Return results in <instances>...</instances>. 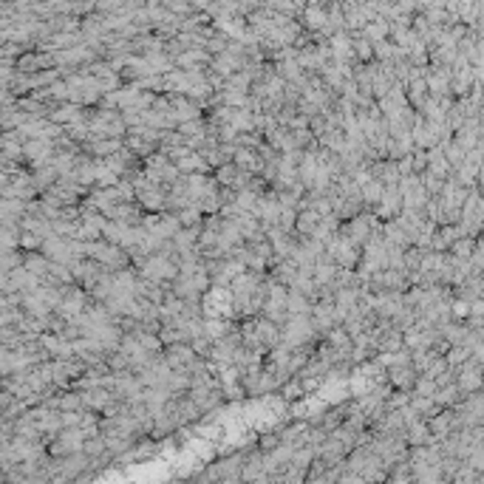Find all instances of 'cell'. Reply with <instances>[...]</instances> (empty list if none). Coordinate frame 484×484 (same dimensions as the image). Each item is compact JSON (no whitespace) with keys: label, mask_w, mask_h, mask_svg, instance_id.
Returning <instances> with one entry per match:
<instances>
[{"label":"cell","mask_w":484,"mask_h":484,"mask_svg":"<svg viewBox=\"0 0 484 484\" xmlns=\"http://www.w3.org/2000/svg\"><path fill=\"white\" fill-rule=\"evenodd\" d=\"M88 125L94 139H125L128 136V125L122 122V111H105V108H91L88 111Z\"/></svg>","instance_id":"6da1fadb"},{"label":"cell","mask_w":484,"mask_h":484,"mask_svg":"<svg viewBox=\"0 0 484 484\" xmlns=\"http://www.w3.org/2000/svg\"><path fill=\"white\" fill-rule=\"evenodd\" d=\"M411 445H422V442H428L431 439V431L425 428V425H419V422H414L411 428H408V436H405Z\"/></svg>","instance_id":"cb8c5ba5"},{"label":"cell","mask_w":484,"mask_h":484,"mask_svg":"<svg viewBox=\"0 0 484 484\" xmlns=\"http://www.w3.org/2000/svg\"><path fill=\"white\" fill-rule=\"evenodd\" d=\"M94 260H99V263H102L105 269H111V272H122V269H131V266H133L131 255H128L122 246H114V243H105V241L97 243Z\"/></svg>","instance_id":"8992f818"},{"label":"cell","mask_w":484,"mask_h":484,"mask_svg":"<svg viewBox=\"0 0 484 484\" xmlns=\"http://www.w3.org/2000/svg\"><path fill=\"white\" fill-rule=\"evenodd\" d=\"M377 227H380V219H377L371 210H365V213H363V216H357L354 221L343 224V236L354 243L357 249H365V243L371 241V236H374V230H377Z\"/></svg>","instance_id":"5b68a950"},{"label":"cell","mask_w":484,"mask_h":484,"mask_svg":"<svg viewBox=\"0 0 484 484\" xmlns=\"http://www.w3.org/2000/svg\"><path fill=\"white\" fill-rule=\"evenodd\" d=\"M329 45H331V57H334L337 62H354V65H357V57H354V37H351L348 31L334 34V37L329 40Z\"/></svg>","instance_id":"4fadbf2b"},{"label":"cell","mask_w":484,"mask_h":484,"mask_svg":"<svg viewBox=\"0 0 484 484\" xmlns=\"http://www.w3.org/2000/svg\"><path fill=\"white\" fill-rule=\"evenodd\" d=\"M213 176H216V182H219L221 187H236V182H238L241 170H238V165H236V162H230V165L219 167V170H216Z\"/></svg>","instance_id":"7402d4cb"},{"label":"cell","mask_w":484,"mask_h":484,"mask_svg":"<svg viewBox=\"0 0 484 484\" xmlns=\"http://www.w3.org/2000/svg\"><path fill=\"white\" fill-rule=\"evenodd\" d=\"M317 340H323L312 323V314H297V317H289L286 326H283V340L280 346L289 348V351H297V348H306V346H317Z\"/></svg>","instance_id":"7a4b0ae2"},{"label":"cell","mask_w":484,"mask_h":484,"mask_svg":"<svg viewBox=\"0 0 484 484\" xmlns=\"http://www.w3.org/2000/svg\"><path fill=\"white\" fill-rule=\"evenodd\" d=\"M453 314L465 317V314H471V306H468V303H453Z\"/></svg>","instance_id":"4316f807"},{"label":"cell","mask_w":484,"mask_h":484,"mask_svg":"<svg viewBox=\"0 0 484 484\" xmlns=\"http://www.w3.org/2000/svg\"><path fill=\"white\" fill-rule=\"evenodd\" d=\"M323 219H320V213L317 210H300V216H297V227H295V236L297 238H312V233L317 230V224H320Z\"/></svg>","instance_id":"2e32d148"},{"label":"cell","mask_w":484,"mask_h":484,"mask_svg":"<svg viewBox=\"0 0 484 484\" xmlns=\"http://www.w3.org/2000/svg\"><path fill=\"white\" fill-rule=\"evenodd\" d=\"M351 37H354V57H357V62L371 65L374 62V43H368L363 34H351Z\"/></svg>","instance_id":"d6986e66"},{"label":"cell","mask_w":484,"mask_h":484,"mask_svg":"<svg viewBox=\"0 0 484 484\" xmlns=\"http://www.w3.org/2000/svg\"><path fill=\"white\" fill-rule=\"evenodd\" d=\"M88 111L91 108H82V105H74V102H65V105H57L51 111V122L54 125H62V128H71V125H79V122H88Z\"/></svg>","instance_id":"9c48e42d"},{"label":"cell","mask_w":484,"mask_h":484,"mask_svg":"<svg viewBox=\"0 0 484 484\" xmlns=\"http://www.w3.org/2000/svg\"><path fill=\"white\" fill-rule=\"evenodd\" d=\"M451 249H453V258H456V260H465V258H471V255H473L476 241H473V238H459V241L453 243Z\"/></svg>","instance_id":"603a6c76"},{"label":"cell","mask_w":484,"mask_h":484,"mask_svg":"<svg viewBox=\"0 0 484 484\" xmlns=\"http://www.w3.org/2000/svg\"><path fill=\"white\" fill-rule=\"evenodd\" d=\"M23 266L31 275H37V277H48V272H51V260L43 252H26V263Z\"/></svg>","instance_id":"ac0fdd59"},{"label":"cell","mask_w":484,"mask_h":484,"mask_svg":"<svg viewBox=\"0 0 484 484\" xmlns=\"http://www.w3.org/2000/svg\"><path fill=\"white\" fill-rule=\"evenodd\" d=\"M243 65H246V57H238V54H233V51H224V54L213 57V62H210V68H213L219 77H224V79H230V77H236L238 71H243Z\"/></svg>","instance_id":"8fae6325"},{"label":"cell","mask_w":484,"mask_h":484,"mask_svg":"<svg viewBox=\"0 0 484 484\" xmlns=\"http://www.w3.org/2000/svg\"><path fill=\"white\" fill-rule=\"evenodd\" d=\"M388 383L397 385L400 391H408L417 385V368L414 365H402V368H388Z\"/></svg>","instance_id":"9a60e30c"},{"label":"cell","mask_w":484,"mask_h":484,"mask_svg":"<svg viewBox=\"0 0 484 484\" xmlns=\"http://www.w3.org/2000/svg\"><path fill=\"white\" fill-rule=\"evenodd\" d=\"M179 216V221H182V227L185 230H196V227H204V221H207V216L193 204V207H187V210H182V213H176Z\"/></svg>","instance_id":"44dd1931"},{"label":"cell","mask_w":484,"mask_h":484,"mask_svg":"<svg viewBox=\"0 0 484 484\" xmlns=\"http://www.w3.org/2000/svg\"><path fill=\"white\" fill-rule=\"evenodd\" d=\"M43 238H37V236H31V233H23V238H20V252H43Z\"/></svg>","instance_id":"d4e9b609"},{"label":"cell","mask_w":484,"mask_h":484,"mask_svg":"<svg viewBox=\"0 0 484 484\" xmlns=\"http://www.w3.org/2000/svg\"><path fill=\"white\" fill-rule=\"evenodd\" d=\"M43 255L51 263H62V266H74L79 260L74 255V249H71V241L68 238H60V236H54V238H48V241L43 243Z\"/></svg>","instance_id":"52a82bcc"},{"label":"cell","mask_w":484,"mask_h":484,"mask_svg":"<svg viewBox=\"0 0 484 484\" xmlns=\"http://www.w3.org/2000/svg\"><path fill=\"white\" fill-rule=\"evenodd\" d=\"M312 309H314V303H312L306 295H300L297 289H289V303H286V312H289V317H297V314H312Z\"/></svg>","instance_id":"e0dca14e"},{"label":"cell","mask_w":484,"mask_h":484,"mask_svg":"<svg viewBox=\"0 0 484 484\" xmlns=\"http://www.w3.org/2000/svg\"><path fill=\"white\" fill-rule=\"evenodd\" d=\"M116 402V397L111 394V391H105V388H94V391H85L82 394V411H102L105 414V408H111Z\"/></svg>","instance_id":"5bb4252c"},{"label":"cell","mask_w":484,"mask_h":484,"mask_svg":"<svg viewBox=\"0 0 484 484\" xmlns=\"http://www.w3.org/2000/svg\"><path fill=\"white\" fill-rule=\"evenodd\" d=\"M300 23L312 34H323L329 26V3H309L300 14Z\"/></svg>","instance_id":"ba28073f"},{"label":"cell","mask_w":484,"mask_h":484,"mask_svg":"<svg viewBox=\"0 0 484 484\" xmlns=\"http://www.w3.org/2000/svg\"><path fill=\"white\" fill-rule=\"evenodd\" d=\"M255 329H258V337H260V346L266 348V354H269L272 348L280 346L283 329H280L277 323H272V320H266V317H255Z\"/></svg>","instance_id":"7c38bea8"},{"label":"cell","mask_w":484,"mask_h":484,"mask_svg":"<svg viewBox=\"0 0 484 484\" xmlns=\"http://www.w3.org/2000/svg\"><path fill=\"white\" fill-rule=\"evenodd\" d=\"M167 165H170V159H167L165 153H153V156L145 159V167H150V170H162V167H167Z\"/></svg>","instance_id":"484cf974"},{"label":"cell","mask_w":484,"mask_h":484,"mask_svg":"<svg viewBox=\"0 0 484 484\" xmlns=\"http://www.w3.org/2000/svg\"><path fill=\"white\" fill-rule=\"evenodd\" d=\"M326 255H329L340 269H357L360 260H363V249H357L354 243L348 241V238L343 236V230L326 243Z\"/></svg>","instance_id":"277c9868"},{"label":"cell","mask_w":484,"mask_h":484,"mask_svg":"<svg viewBox=\"0 0 484 484\" xmlns=\"http://www.w3.org/2000/svg\"><path fill=\"white\" fill-rule=\"evenodd\" d=\"M139 277L150 280V283H162V286H170L176 277H179V263L167 255H150L139 269Z\"/></svg>","instance_id":"3957f363"},{"label":"cell","mask_w":484,"mask_h":484,"mask_svg":"<svg viewBox=\"0 0 484 484\" xmlns=\"http://www.w3.org/2000/svg\"><path fill=\"white\" fill-rule=\"evenodd\" d=\"M165 360L173 371H190V365L199 360V354L193 351L190 343H179V346H167L165 348Z\"/></svg>","instance_id":"30bf717a"},{"label":"cell","mask_w":484,"mask_h":484,"mask_svg":"<svg viewBox=\"0 0 484 484\" xmlns=\"http://www.w3.org/2000/svg\"><path fill=\"white\" fill-rule=\"evenodd\" d=\"M383 196H385V185L383 182H371V185H365L363 187V204H365V210H374L380 202H383Z\"/></svg>","instance_id":"ffe728a7"}]
</instances>
